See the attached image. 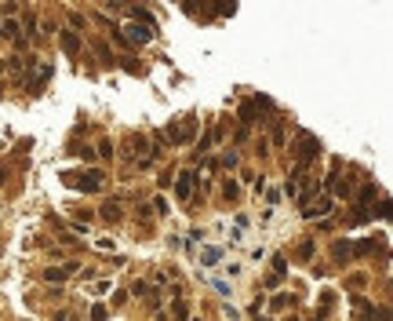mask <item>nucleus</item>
Segmentation results:
<instances>
[{
  "mask_svg": "<svg viewBox=\"0 0 393 321\" xmlns=\"http://www.w3.org/2000/svg\"><path fill=\"white\" fill-rule=\"evenodd\" d=\"M128 33H131L135 44H146V40H153V26H131Z\"/></svg>",
  "mask_w": 393,
  "mask_h": 321,
  "instance_id": "1",
  "label": "nucleus"
},
{
  "mask_svg": "<svg viewBox=\"0 0 393 321\" xmlns=\"http://www.w3.org/2000/svg\"><path fill=\"white\" fill-rule=\"evenodd\" d=\"M62 48H66L69 55L81 51V40H76V33H62Z\"/></svg>",
  "mask_w": 393,
  "mask_h": 321,
  "instance_id": "2",
  "label": "nucleus"
},
{
  "mask_svg": "<svg viewBox=\"0 0 393 321\" xmlns=\"http://www.w3.org/2000/svg\"><path fill=\"white\" fill-rule=\"evenodd\" d=\"M200 259H204L208 267H211V263H218V248H204V255H200Z\"/></svg>",
  "mask_w": 393,
  "mask_h": 321,
  "instance_id": "3",
  "label": "nucleus"
},
{
  "mask_svg": "<svg viewBox=\"0 0 393 321\" xmlns=\"http://www.w3.org/2000/svg\"><path fill=\"white\" fill-rule=\"evenodd\" d=\"M69 270H73V267H62V270H55V267H51V270H48V278H51V281H62Z\"/></svg>",
  "mask_w": 393,
  "mask_h": 321,
  "instance_id": "4",
  "label": "nucleus"
},
{
  "mask_svg": "<svg viewBox=\"0 0 393 321\" xmlns=\"http://www.w3.org/2000/svg\"><path fill=\"white\" fill-rule=\"evenodd\" d=\"M179 197H190V175L179 179Z\"/></svg>",
  "mask_w": 393,
  "mask_h": 321,
  "instance_id": "5",
  "label": "nucleus"
}]
</instances>
